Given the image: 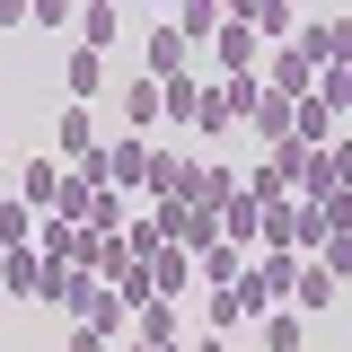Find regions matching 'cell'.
<instances>
[{
    "instance_id": "1",
    "label": "cell",
    "mask_w": 352,
    "mask_h": 352,
    "mask_svg": "<svg viewBox=\"0 0 352 352\" xmlns=\"http://www.w3.org/2000/svg\"><path fill=\"white\" fill-rule=\"evenodd\" d=\"M291 53H300L308 71H335V62L352 53V27H344V18H300V36H291Z\"/></svg>"
},
{
    "instance_id": "2",
    "label": "cell",
    "mask_w": 352,
    "mask_h": 352,
    "mask_svg": "<svg viewBox=\"0 0 352 352\" xmlns=\"http://www.w3.org/2000/svg\"><path fill=\"white\" fill-rule=\"evenodd\" d=\"M212 53H220V80H256V62H264V44L247 36V18L229 9V27L212 36Z\"/></svg>"
},
{
    "instance_id": "3",
    "label": "cell",
    "mask_w": 352,
    "mask_h": 352,
    "mask_svg": "<svg viewBox=\"0 0 352 352\" xmlns=\"http://www.w3.org/2000/svg\"><path fill=\"white\" fill-rule=\"evenodd\" d=\"M291 300H300V317H326V308L344 300V273H335V264H317V256H308L300 273H291Z\"/></svg>"
},
{
    "instance_id": "4",
    "label": "cell",
    "mask_w": 352,
    "mask_h": 352,
    "mask_svg": "<svg viewBox=\"0 0 352 352\" xmlns=\"http://www.w3.org/2000/svg\"><path fill=\"white\" fill-rule=\"evenodd\" d=\"M264 308H273V300L256 291V273H238V282L212 300V326H220V335H238V326H247V317H264Z\"/></svg>"
},
{
    "instance_id": "5",
    "label": "cell",
    "mask_w": 352,
    "mask_h": 352,
    "mask_svg": "<svg viewBox=\"0 0 352 352\" xmlns=\"http://www.w3.org/2000/svg\"><path fill=\"white\" fill-rule=\"evenodd\" d=\"M238 18H247L256 44H291V36H300V9H291V0H247Z\"/></svg>"
},
{
    "instance_id": "6",
    "label": "cell",
    "mask_w": 352,
    "mask_h": 352,
    "mask_svg": "<svg viewBox=\"0 0 352 352\" xmlns=\"http://www.w3.org/2000/svg\"><path fill=\"white\" fill-rule=\"evenodd\" d=\"M220 27H229V9H220V0H176V9H168V36H176V44L220 36Z\"/></svg>"
},
{
    "instance_id": "7",
    "label": "cell",
    "mask_w": 352,
    "mask_h": 352,
    "mask_svg": "<svg viewBox=\"0 0 352 352\" xmlns=\"http://www.w3.org/2000/svg\"><path fill=\"white\" fill-rule=\"evenodd\" d=\"M53 141H62V168H80L88 150H97V106H62V124H53Z\"/></svg>"
},
{
    "instance_id": "8",
    "label": "cell",
    "mask_w": 352,
    "mask_h": 352,
    "mask_svg": "<svg viewBox=\"0 0 352 352\" xmlns=\"http://www.w3.org/2000/svg\"><path fill=\"white\" fill-rule=\"evenodd\" d=\"M71 27H80V53H106V44L124 36V9H115V0H88Z\"/></svg>"
},
{
    "instance_id": "9",
    "label": "cell",
    "mask_w": 352,
    "mask_h": 352,
    "mask_svg": "<svg viewBox=\"0 0 352 352\" xmlns=\"http://www.w3.org/2000/svg\"><path fill=\"white\" fill-rule=\"evenodd\" d=\"M18 203H27V212H53V203H62V159H27V176H18Z\"/></svg>"
},
{
    "instance_id": "10",
    "label": "cell",
    "mask_w": 352,
    "mask_h": 352,
    "mask_svg": "<svg viewBox=\"0 0 352 352\" xmlns=\"http://www.w3.org/2000/svg\"><path fill=\"white\" fill-rule=\"evenodd\" d=\"M62 88H71V106H97L106 97V53H71L62 62Z\"/></svg>"
},
{
    "instance_id": "11",
    "label": "cell",
    "mask_w": 352,
    "mask_h": 352,
    "mask_svg": "<svg viewBox=\"0 0 352 352\" xmlns=\"http://www.w3.org/2000/svg\"><path fill=\"white\" fill-rule=\"evenodd\" d=\"M256 220H264L256 194H229V203H220V238H229V247H256Z\"/></svg>"
},
{
    "instance_id": "12",
    "label": "cell",
    "mask_w": 352,
    "mask_h": 352,
    "mask_svg": "<svg viewBox=\"0 0 352 352\" xmlns=\"http://www.w3.org/2000/svg\"><path fill=\"white\" fill-rule=\"evenodd\" d=\"M36 282H44V256H36V247H9V264H0V291H9V300H36Z\"/></svg>"
},
{
    "instance_id": "13",
    "label": "cell",
    "mask_w": 352,
    "mask_h": 352,
    "mask_svg": "<svg viewBox=\"0 0 352 352\" xmlns=\"http://www.w3.org/2000/svg\"><path fill=\"white\" fill-rule=\"evenodd\" d=\"M264 352H308V317L300 308H264Z\"/></svg>"
},
{
    "instance_id": "14",
    "label": "cell",
    "mask_w": 352,
    "mask_h": 352,
    "mask_svg": "<svg viewBox=\"0 0 352 352\" xmlns=\"http://www.w3.org/2000/svg\"><path fill=\"white\" fill-rule=\"evenodd\" d=\"M194 273H203V282H220V291H229V282L247 273V247H229V238H212V247L194 256Z\"/></svg>"
},
{
    "instance_id": "15",
    "label": "cell",
    "mask_w": 352,
    "mask_h": 352,
    "mask_svg": "<svg viewBox=\"0 0 352 352\" xmlns=\"http://www.w3.org/2000/svg\"><path fill=\"white\" fill-rule=\"evenodd\" d=\"M150 282H159V300H185V282H194V256H185V247H159V256H150Z\"/></svg>"
},
{
    "instance_id": "16",
    "label": "cell",
    "mask_w": 352,
    "mask_h": 352,
    "mask_svg": "<svg viewBox=\"0 0 352 352\" xmlns=\"http://www.w3.org/2000/svg\"><path fill=\"white\" fill-rule=\"evenodd\" d=\"M291 273H300V256L264 247V264H256V291H264V300H291Z\"/></svg>"
},
{
    "instance_id": "17",
    "label": "cell",
    "mask_w": 352,
    "mask_h": 352,
    "mask_svg": "<svg viewBox=\"0 0 352 352\" xmlns=\"http://www.w3.org/2000/svg\"><path fill=\"white\" fill-rule=\"evenodd\" d=\"M141 80H185V44L168 36V18H159V36H150V71Z\"/></svg>"
},
{
    "instance_id": "18",
    "label": "cell",
    "mask_w": 352,
    "mask_h": 352,
    "mask_svg": "<svg viewBox=\"0 0 352 352\" xmlns=\"http://www.w3.org/2000/svg\"><path fill=\"white\" fill-rule=\"evenodd\" d=\"M132 326H141V344H185V335H176V300H150V308H132Z\"/></svg>"
},
{
    "instance_id": "19",
    "label": "cell",
    "mask_w": 352,
    "mask_h": 352,
    "mask_svg": "<svg viewBox=\"0 0 352 352\" xmlns=\"http://www.w3.org/2000/svg\"><path fill=\"white\" fill-rule=\"evenodd\" d=\"M124 124L150 141V124H159V80H132V88H124Z\"/></svg>"
},
{
    "instance_id": "20",
    "label": "cell",
    "mask_w": 352,
    "mask_h": 352,
    "mask_svg": "<svg viewBox=\"0 0 352 352\" xmlns=\"http://www.w3.org/2000/svg\"><path fill=\"white\" fill-rule=\"evenodd\" d=\"M194 132H238V115H229V88H203V97H194Z\"/></svg>"
},
{
    "instance_id": "21",
    "label": "cell",
    "mask_w": 352,
    "mask_h": 352,
    "mask_svg": "<svg viewBox=\"0 0 352 352\" xmlns=\"http://www.w3.org/2000/svg\"><path fill=\"white\" fill-rule=\"evenodd\" d=\"M0 247H36V212L27 203H0Z\"/></svg>"
},
{
    "instance_id": "22",
    "label": "cell",
    "mask_w": 352,
    "mask_h": 352,
    "mask_svg": "<svg viewBox=\"0 0 352 352\" xmlns=\"http://www.w3.org/2000/svg\"><path fill=\"white\" fill-rule=\"evenodd\" d=\"M71 18H80L71 0H27V27H71Z\"/></svg>"
},
{
    "instance_id": "23",
    "label": "cell",
    "mask_w": 352,
    "mask_h": 352,
    "mask_svg": "<svg viewBox=\"0 0 352 352\" xmlns=\"http://www.w3.org/2000/svg\"><path fill=\"white\" fill-rule=\"evenodd\" d=\"M62 352H115V344H106L97 326H71V344H62Z\"/></svg>"
},
{
    "instance_id": "24",
    "label": "cell",
    "mask_w": 352,
    "mask_h": 352,
    "mask_svg": "<svg viewBox=\"0 0 352 352\" xmlns=\"http://www.w3.org/2000/svg\"><path fill=\"white\" fill-rule=\"evenodd\" d=\"M185 352H229V335H203V344H185Z\"/></svg>"
},
{
    "instance_id": "25",
    "label": "cell",
    "mask_w": 352,
    "mask_h": 352,
    "mask_svg": "<svg viewBox=\"0 0 352 352\" xmlns=\"http://www.w3.org/2000/svg\"><path fill=\"white\" fill-rule=\"evenodd\" d=\"M150 352H185V344H150Z\"/></svg>"
}]
</instances>
